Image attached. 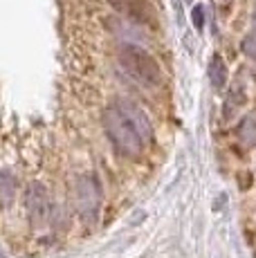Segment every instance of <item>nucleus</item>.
I'll use <instances>...</instances> for the list:
<instances>
[{"label": "nucleus", "mask_w": 256, "mask_h": 258, "mask_svg": "<svg viewBox=\"0 0 256 258\" xmlns=\"http://www.w3.org/2000/svg\"><path fill=\"white\" fill-rule=\"evenodd\" d=\"M101 123L112 148L126 157H140L153 142L149 115L131 99H115L108 103L101 115Z\"/></svg>", "instance_id": "1"}, {"label": "nucleus", "mask_w": 256, "mask_h": 258, "mask_svg": "<svg viewBox=\"0 0 256 258\" xmlns=\"http://www.w3.org/2000/svg\"><path fill=\"white\" fill-rule=\"evenodd\" d=\"M117 61L133 81L144 88H157L162 83V68L157 58L135 43H121L117 49Z\"/></svg>", "instance_id": "2"}, {"label": "nucleus", "mask_w": 256, "mask_h": 258, "mask_svg": "<svg viewBox=\"0 0 256 258\" xmlns=\"http://www.w3.org/2000/svg\"><path fill=\"white\" fill-rule=\"evenodd\" d=\"M25 213L32 227H41L43 222L50 218L52 213V202L47 186L38 180H32L25 186Z\"/></svg>", "instance_id": "3"}, {"label": "nucleus", "mask_w": 256, "mask_h": 258, "mask_svg": "<svg viewBox=\"0 0 256 258\" xmlns=\"http://www.w3.org/2000/svg\"><path fill=\"white\" fill-rule=\"evenodd\" d=\"M77 207H79V216L83 220L92 222L99 213V202H101V186L97 182L95 175H83L77 182Z\"/></svg>", "instance_id": "4"}, {"label": "nucleus", "mask_w": 256, "mask_h": 258, "mask_svg": "<svg viewBox=\"0 0 256 258\" xmlns=\"http://www.w3.org/2000/svg\"><path fill=\"white\" fill-rule=\"evenodd\" d=\"M117 14H121L135 25H153L155 14L146 0H108Z\"/></svg>", "instance_id": "5"}, {"label": "nucleus", "mask_w": 256, "mask_h": 258, "mask_svg": "<svg viewBox=\"0 0 256 258\" xmlns=\"http://www.w3.org/2000/svg\"><path fill=\"white\" fill-rule=\"evenodd\" d=\"M18 196V180L12 171H0V209L7 211L16 202Z\"/></svg>", "instance_id": "6"}, {"label": "nucleus", "mask_w": 256, "mask_h": 258, "mask_svg": "<svg viewBox=\"0 0 256 258\" xmlns=\"http://www.w3.org/2000/svg\"><path fill=\"white\" fill-rule=\"evenodd\" d=\"M207 77H209V83L216 92H223L225 86H227V63L220 54H214L207 66Z\"/></svg>", "instance_id": "7"}, {"label": "nucleus", "mask_w": 256, "mask_h": 258, "mask_svg": "<svg viewBox=\"0 0 256 258\" xmlns=\"http://www.w3.org/2000/svg\"><path fill=\"white\" fill-rule=\"evenodd\" d=\"M238 142L243 146H254L256 144V112L243 117V121L238 123Z\"/></svg>", "instance_id": "8"}, {"label": "nucleus", "mask_w": 256, "mask_h": 258, "mask_svg": "<svg viewBox=\"0 0 256 258\" xmlns=\"http://www.w3.org/2000/svg\"><path fill=\"white\" fill-rule=\"evenodd\" d=\"M245 103V88L243 86H231L227 92V108H225V115H229L231 110L240 108Z\"/></svg>", "instance_id": "9"}, {"label": "nucleus", "mask_w": 256, "mask_h": 258, "mask_svg": "<svg viewBox=\"0 0 256 258\" xmlns=\"http://www.w3.org/2000/svg\"><path fill=\"white\" fill-rule=\"evenodd\" d=\"M240 47H243V52L247 54L249 58H256V34L249 32L247 36L243 38V43H240Z\"/></svg>", "instance_id": "10"}, {"label": "nucleus", "mask_w": 256, "mask_h": 258, "mask_svg": "<svg viewBox=\"0 0 256 258\" xmlns=\"http://www.w3.org/2000/svg\"><path fill=\"white\" fill-rule=\"evenodd\" d=\"M191 18H194L196 29H203L205 27V7H203V5H196L194 12H191Z\"/></svg>", "instance_id": "11"}, {"label": "nucleus", "mask_w": 256, "mask_h": 258, "mask_svg": "<svg viewBox=\"0 0 256 258\" xmlns=\"http://www.w3.org/2000/svg\"><path fill=\"white\" fill-rule=\"evenodd\" d=\"M220 3H223V7H225V9H229V7H231V3H234V0H220Z\"/></svg>", "instance_id": "12"}, {"label": "nucleus", "mask_w": 256, "mask_h": 258, "mask_svg": "<svg viewBox=\"0 0 256 258\" xmlns=\"http://www.w3.org/2000/svg\"><path fill=\"white\" fill-rule=\"evenodd\" d=\"M252 23H254V27H252V32L256 34V9H254V18H252Z\"/></svg>", "instance_id": "13"}, {"label": "nucleus", "mask_w": 256, "mask_h": 258, "mask_svg": "<svg viewBox=\"0 0 256 258\" xmlns=\"http://www.w3.org/2000/svg\"><path fill=\"white\" fill-rule=\"evenodd\" d=\"M186 3H191V0H186Z\"/></svg>", "instance_id": "14"}]
</instances>
